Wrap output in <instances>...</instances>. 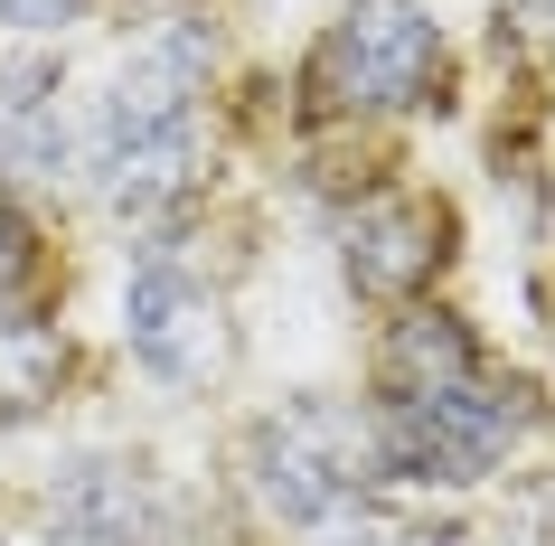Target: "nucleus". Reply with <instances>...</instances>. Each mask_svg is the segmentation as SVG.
Wrapping results in <instances>:
<instances>
[{
	"mask_svg": "<svg viewBox=\"0 0 555 546\" xmlns=\"http://www.w3.org/2000/svg\"><path fill=\"white\" fill-rule=\"evenodd\" d=\"M38 528L48 546H179L189 537V499H179L142 453H66L38 490Z\"/></svg>",
	"mask_w": 555,
	"mask_h": 546,
	"instance_id": "obj_7",
	"label": "nucleus"
},
{
	"mask_svg": "<svg viewBox=\"0 0 555 546\" xmlns=\"http://www.w3.org/2000/svg\"><path fill=\"white\" fill-rule=\"evenodd\" d=\"M122 348H132V368H142L160 396H207V386H227V368H235L227 292L198 274L179 217L142 227L132 264H122Z\"/></svg>",
	"mask_w": 555,
	"mask_h": 546,
	"instance_id": "obj_5",
	"label": "nucleus"
},
{
	"mask_svg": "<svg viewBox=\"0 0 555 546\" xmlns=\"http://www.w3.org/2000/svg\"><path fill=\"white\" fill-rule=\"evenodd\" d=\"M499 58L508 48H537V58H555V0H499Z\"/></svg>",
	"mask_w": 555,
	"mask_h": 546,
	"instance_id": "obj_10",
	"label": "nucleus"
},
{
	"mask_svg": "<svg viewBox=\"0 0 555 546\" xmlns=\"http://www.w3.org/2000/svg\"><path fill=\"white\" fill-rule=\"evenodd\" d=\"M358 405H367V433L396 490H480L546 424V396L518 368H499L490 340L434 292L377 330Z\"/></svg>",
	"mask_w": 555,
	"mask_h": 546,
	"instance_id": "obj_1",
	"label": "nucleus"
},
{
	"mask_svg": "<svg viewBox=\"0 0 555 546\" xmlns=\"http://www.w3.org/2000/svg\"><path fill=\"white\" fill-rule=\"evenodd\" d=\"M452 29L434 0H339L301 58V114L311 123H414L452 104Z\"/></svg>",
	"mask_w": 555,
	"mask_h": 546,
	"instance_id": "obj_4",
	"label": "nucleus"
},
{
	"mask_svg": "<svg viewBox=\"0 0 555 546\" xmlns=\"http://www.w3.org/2000/svg\"><path fill=\"white\" fill-rule=\"evenodd\" d=\"M207 104H217V20H207L198 0H179V10H160L132 38V58L86 104V132H76L86 189L114 217H132V227L189 217L207 170H217Z\"/></svg>",
	"mask_w": 555,
	"mask_h": 546,
	"instance_id": "obj_2",
	"label": "nucleus"
},
{
	"mask_svg": "<svg viewBox=\"0 0 555 546\" xmlns=\"http://www.w3.org/2000/svg\"><path fill=\"white\" fill-rule=\"evenodd\" d=\"M235 481L273 528H293L311 546H349L396 528V481L377 461L367 405L358 396H283L263 405L245 443H235Z\"/></svg>",
	"mask_w": 555,
	"mask_h": 546,
	"instance_id": "obj_3",
	"label": "nucleus"
},
{
	"mask_svg": "<svg viewBox=\"0 0 555 546\" xmlns=\"http://www.w3.org/2000/svg\"><path fill=\"white\" fill-rule=\"evenodd\" d=\"M330 255H339V283L358 302L405 312L452 264V207L434 189H405V179H349V189H330Z\"/></svg>",
	"mask_w": 555,
	"mask_h": 546,
	"instance_id": "obj_6",
	"label": "nucleus"
},
{
	"mask_svg": "<svg viewBox=\"0 0 555 546\" xmlns=\"http://www.w3.org/2000/svg\"><path fill=\"white\" fill-rule=\"evenodd\" d=\"M0 302H57V245L29 199L0 189Z\"/></svg>",
	"mask_w": 555,
	"mask_h": 546,
	"instance_id": "obj_9",
	"label": "nucleus"
},
{
	"mask_svg": "<svg viewBox=\"0 0 555 546\" xmlns=\"http://www.w3.org/2000/svg\"><path fill=\"white\" fill-rule=\"evenodd\" d=\"M76 170V114H66V66L48 48L0 58V189L29 199Z\"/></svg>",
	"mask_w": 555,
	"mask_h": 546,
	"instance_id": "obj_8",
	"label": "nucleus"
},
{
	"mask_svg": "<svg viewBox=\"0 0 555 546\" xmlns=\"http://www.w3.org/2000/svg\"><path fill=\"white\" fill-rule=\"evenodd\" d=\"M86 10H94V0H0V29H10V38H66Z\"/></svg>",
	"mask_w": 555,
	"mask_h": 546,
	"instance_id": "obj_11",
	"label": "nucleus"
}]
</instances>
